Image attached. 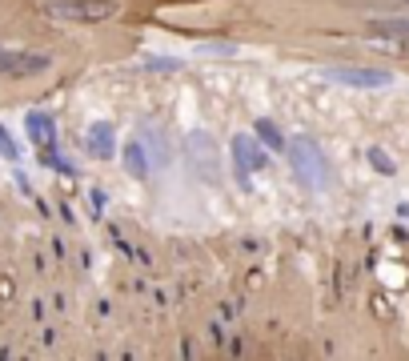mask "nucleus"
I'll return each instance as SVG.
<instances>
[{"label":"nucleus","mask_w":409,"mask_h":361,"mask_svg":"<svg viewBox=\"0 0 409 361\" xmlns=\"http://www.w3.org/2000/svg\"><path fill=\"white\" fill-rule=\"evenodd\" d=\"M289 161H293V169L301 173L305 185L329 189V165H325L321 149H317L313 141H297V145H289Z\"/></svg>","instance_id":"nucleus-1"},{"label":"nucleus","mask_w":409,"mask_h":361,"mask_svg":"<svg viewBox=\"0 0 409 361\" xmlns=\"http://www.w3.org/2000/svg\"><path fill=\"white\" fill-rule=\"evenodd\" d=\"M49 16H61V20H105V16L117 13L112 0H52Z\"/></svg>","instance_id":"nucleus-2"},{"label":"nucleus","mask_w":409,"mask_h":361,"mask_svg":"<svg viewBox=\"0 0 409 361\" xmlns=\"http://www.w3.org/2000/svg\"><path fill=\"white\" fill-rule=\"evenodd\" d=\"M233 161H237V173H257V169H265V153H261L257 137H249V133H241V137H233Z\"/></svg>","instance_id":"nucleus-3"},{"label":"nucleus","mask_w":409,"mask_h":361,"mask_svg":"<svg viewBox=\"0 0 409 361\" xmlns=\"http://www.w3.org/2000/svg\"><path fill=\"white\" fill-rule=\"evenodd\" d=\"M325 76H333V81H341V85H361V88H381V85H389V73H381V69H357V64L329 69Z\"/></svg>","instance_id":"nucleus-4"},{"label":"nucleus","mask_w":409,"mask_h":361,"mask_svg":"<svg viewBox=\"0 0 409 361\" xmlns=\"http://www.w3.org/2000/svg\"><path fill=\"white\" fill-rule=\"evenodd\" d=\"M45 64H49L45 57H25V52H4V49H0V73L25 76V73H40Z\"/></svg>","instance_id":"nucleus-5"},{"label":"nucleus","mask_w":409,"mask_h":361,"mask_svg":"<svg viewBox=\"0 0 409 361\" xmlns=\"http://www.w3.org/2000/svg\"><path fill=\"white\" fill-rule=\"evenodd\" d=\"M28 133L37 137L40 149H52V145H57V125H52L45 112H32V117H28Z\"/></svg>","instance_id":"nucleus-6"},{"label":"nucleus","mask_w":409,"mask_h":361,"mask_svg":"<svg viewBox=\"0 0 409 361\" xmlns=\"http://www.w3.org/2000/svg\"><path fill=\"white\" fill-rule=\"evenodd\" d=\"M369 32H373V37H401V40H409V16H397V20H373Z\"/></svg>","instance_id":"nucleus-7"},{"label":"nucleus","mask_w":409,"mask_h":361,"mask_svg":"<svg viewBox=\"0 0 409 361\" xmlns=\"http://www.w3.org/2000/svg\"><path fill=\"white\" fill-rule=\"evenodd\" d=\"M88 149L97 157H112V129L109 125H93L88 129Z\"/></svg>","instance_id":"nucleus-8"},{"label":"nucleus","mask_w":409,"mask_h":361,"mask_svg":"<svg viewBox=\"0 0 409 361\" xmlns=\"http://www.w3.org/2000/svg\"><path fill=\"white\" fill-rule=\"evenodd\" d=\"M257 137L265 141V149H273V153L289 149V145H285V137H281V129L273 125V121H257Z\"/></svg>","instance_id":"nucleus-9"},{"label":"nucleus","mask_w":409,"mask_h":361,"mask_svg":"<svg viewBox=\"0 0 409 361\" xmlns=\"http://www.w3.org/2000/svg\"><path fill=\"white\" fill-rule=\"evenodd\" d=\"M124 165H129V173L133 177H149V165H145V149L141 145H124Z\"/></svg>","instance_id":"nucleus-10"},{"label":"nucleus","mask_w":409,"mask_h":361,"mask_svg":"<svg viewBox=\"0 0 409 361\" xmlns=\"http://www.w3.org/2000/svg\"><path fill=\"white\" fill-rule=\"evenodd\" d=\"M369 161L377 165V169H381V173H393V161H389V157H385V153H377V149H373V153H369Z\"/></svg>","instance_id":"nucleus-11"},{"label":"nucleus","mask_w":409,"mask_h":361,"mask_svg":"<svg viewBox=\"0 0 409 361\" xmlns=\"http://www.w3.org/2000/svg\"><path fill=\"white\" fill-rule=\"evenodd\" d=\"M405 4H409V0H405Z\"/></svg>","instance_id":"nucleus-12"}]
</instances>
